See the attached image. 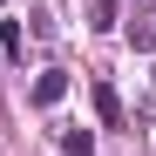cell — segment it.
<instances>
[{
    "mask_svg": "<svg viewBox=\"0 0 156 156\" xmlns=\"http://www.w3.org/2000/svg\"><path fill=\"white\" fill-rule=\"evenodd\" d=\"M61 95H68V75H61V68H48V75H34V109H55Z\"/></svg>",
    "mask_w": 156,
    "mask_h": 156,
    "instance_id": "obj_1",
    "label": "cell"
},
{
    "mask_svg": "<svg viewBox=\"0 0 156 156\" xmlns=\"http://www.w3.org/2000/svg\"><path fill=\"white\" fill-rule=\"evenodd\" d=\"M20 48H27V41H20V27H14V20H0V55L20 61Z\"/></svg>",
    "mask_w": 156,
    "mask_h": 156,
    "instance_id": "obj_4",
    "label": "cell"
},
{
    "mask_svg": "<svg viewBox=\"0 0 156 156\" xmlns=\"http://www.w3.org/2000/svg\"><path fill=\"white\" fill-rule=\"evenodd\" d=\"M82 14H88V27H115V0H82Z\"/></svg>",
    "mask_w": 156,
    "mask_h": 156,
    "instance_id": "obj_3",
    "label": "cell"
},
{
    "mask_svg": "<svg viewBox=\"0 0 156 156\" xmlns=\"http://www.w3.org/2000/svg\"><path fill=\"white\" fill-rule=\"evenodd\" d=\"M95 115H102V122H109V129L122 122V95H115L109 82H95Z\"/></svg>",
    "mask_w": 156,
    "mask_h": 156,
    "instance_id": "obj_2",
    "label": "cell"
},
{
    "mask_svg": "<svg viewBox=\"0 0 156 156\" xmlns=\"http://www.w3.org/2000/svg\"><path fill=\"white\" fill-rule=\"evenodd\" d=\"M61 149H68V156H95V136H88V129H68Z\"/></svg>",
    "mask_w": 156,
    "mask_h": 156,
    "instance_id": "obj_5",
    "label": "cell"
}]
</instances>
